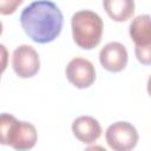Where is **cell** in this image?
<instances>
[{
	"label": "cell",
	"instance_id": "cell-1",
	"mask_svg": "<svg viewBox=\"0 0 151 151\" xmlns=\"http://www.w3.org/2000/svg\"><path fill=\"white\" fill-rule=\"evenodd\" d=\"M20 25L34 42L48 44L60 34L64 15L53 1L37 0L22 9Z\"/></svg>",
	"mask_w": 151,
	"mask_h": 151
},
{
	"label": "cell",
	"instance_id": "cell-2",
	"mask_svg": "<svg viewBox=\"0 0 151 151\" xmlns=\"http://www.w3.org/2000/svg\"><path fill=\"white\" fill-rule=\"evenodd\" d=\"M71 28L76 45L83 50H92L101 41L104 22L96 12L81 9L72 15Z\"/></svg>",
	"mask_w": 151,
	"mask_h": 151
},
{
	"label": "cell",
	"instance_id": "cell-3",
	"mask_svg": "<svg viewBox=\"0 0 151 151\" xmlns=\"http://www.w3.org/2000/svg\"><path fill=\"white\" fill-rule=\"evenodd\" d=\"M139 136L137 129L129 122H116L105 131V140L114 151H129L136 147Z\"/></svg>",
	"mask_w": 151,
	"mask_h": 151
},
{
	"label": "cell",
	"instance_id": "cell-4",
	"mask_svg": "<svg viewBox=\"0 0 151 151\" xmlns=\"http://www.w3.org/2000/svg\"><path fill=\"white\" fill-rule=\"evenodd\" d=\"M12 67L20 78H32L40 70V58L34 47L29 45L18 46L12 54Z\"/></svg>",
	"mask_w": 151,
	"mask_h": 151
},
{
	"label": "cell",
	"instance_id": "cell-5",
	"mask_svg": "<svg viewBox=\"0 0 151 151\" xmlns=\"http://www.w3.org/2000/svg\"><path fill=\"white\" fill-rule=\"evenodd\" d=\"M65 74L67 80L78 88H87L96 80V68L93 64L85 58H73L68 61Z\"/></svg>",
	"mask_w": 151,
	"mask_h": 151
},
{
	"label": "cell",
	"instance_id": "cell-6",
	"mask_svg": "<svg viewBox=\"0 0 151 151\" xmlns=\"http://www.w3.org/2000/svg\"><path fill=\"white\" fill-rule=\"evenodd\" d=\"M38 140V132L33 124L15 119L7 138V145L15 150L25 151L33 149Z\"/></svg>",
	"mask_w": 151,
	"mask_h": 151
},
{
	"label": "cell",
	"instance_id": "cell-7",
	"mask_svg": "<svg viewBox=\"0 0 151 151\" xmlns=\"http://www.w3.org/2000/svg\"><path fill=\"white\" fill-rule=\"evenodd\" d=\"M100 65L109 72H122L129 61V54L125 46L118 41L107 42L99 52Z\"/></svg>",
	"mask_w": 151,
	"mask_h": 151
},
{
	"label": "cell",
	"instance_id": "cell-8",
	"mask_svg": "<svg viewBox=\"0 0 151 151\" xmlns=\"http://www.w3.org/2000/svg\"><path fill=\"white\" fill-rule=\"evenodd\" d=\"M72 132L79 142L90 145L96 143L101 136V126L96 118L91 116H80L72 123Z\"/></svg>",
	"mask_w": 151,
	"mask_h": 151
},
{
	"label": "cell",
	"instance_id": "cell-9",
	"mask_svg": "<svg viewBox=\"0 0 151 151\" xmlns=\"http://www.w3.org/2000/svg\"><path fill=\"white\" fill-rule=\"evenodd\" d=\"M129 33L136 46H151V26L150 15H137L130 24Z\"/></svg>",
	"mask_w": 151,
	"mask_h": 151
},
{
	"label": "cell",
	"instance_id": "cell-10",
	"mask_svg": "<svg viewBox=\"0 0 151 151\" xmlns=\"http://www.w3.org/2000/svg\"><path fill=\"white\" fill-rule=\"evenodd\" d=\"M103 6L107 15L117 22L127 21L134 13V0H103Z\"/></svg>",
	"mask_w": 151,
	"mask_h": 151
},
{
	"label": "cell",
	"instance_id": "cell-11",
	"mask_svg": "<svg viewBox=\"0 0 151 151\" xmlns=\"http://www.w3.org/2000/svg\"><path fill=\"white\" fill-rule=\"evenodd\" d=\"M15 117L9 113H1L0 114V144L7 145V138L8 133L11 131V127L13 123L15 122Z\"/></svg>",
	"mask_w": 151,
	"mask_h": 151
},
{
	"label": "cell",
	"instance_id": "cell-12",
	"mask_svg": "<svg viewBox=\"0 0 151 151\" xmlns=\"http://www.w3.org/2000/svg\"><path fill=\"white\" fill-rule=\"evenodd\" d=\"M22 2L24 0H0V14L1 15L13 14Z\"/></svg>",
	"mask_w": 151,
	"mask_h": 151
},
{
	"label": "cell",
	"instance_id": "cell-13",
	"mask_svg": "<svg viewBox=\"0 0 151 151\" xmlns=\"http://www.w3.org/2000/svg\"><path fill=\"white\" fill-rule=\"evenodd\" d=\"M136 57L138 61L143 65H150L151 63V46H136Z\"/></svg>",
	"mask_w": 151,
	"mask_h": 151
},
{
	"label": "cell",
	"instance_id": "cell-14",
	"mask_svg": "<svg viewBox=\"0 0 151 151\" xmlns=\"http://www.w3.org/2000/svg\"><path fill=\"white\" fill-rule=\"evenodd\" d=\"M8 65V51L5 45L0 44V78Z\"/></svg>",
	"mask_w": 151,
	"mask_h": 151
},
{
	"label": "cell",
	"instance_id": "cell-15",
	"mask_svg": "<svg viewBox=\"0 0 151 151\" xmlns=\"http://www.w3.org/2000/svg\"><path fill=\"white\" fill-rule=\"evenodd\" d=\"M2 31H4V26H2V22L0 21V35L2 34Z\"/></svg>",
	"mask_w": 151,
	"mask_h": 151
}]
</instances>
